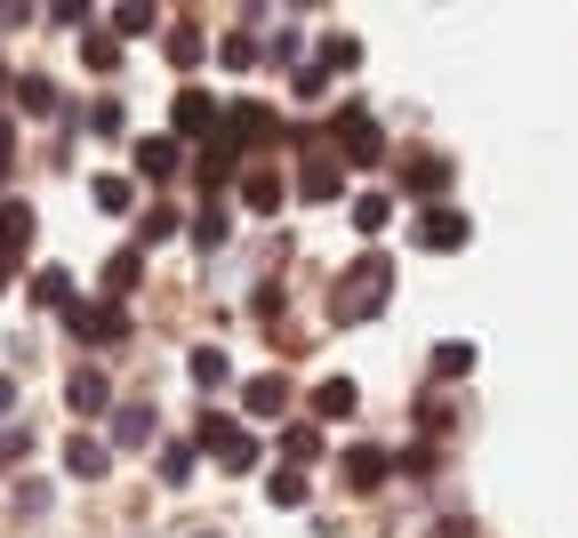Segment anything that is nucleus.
<instances>
[{
	"instance_id": "obj_1",
	"label": "nucleus",
	"mask_w": 578,
	"mask_h": 538,
	"mask_svg": "<svg viewBox=\"0 0 578 538\" xmlns=\"http://www.w3.org/2000/svg\"><path fill=\"white\" fill-rule=\"evenodd\" d=\"M386 297H394V257L362 250V257L346 265V282L329 290V314H337V322H369V314H386Z\"/></svg>"
},
{
	"instance_id": "obj_2",
	"label": "nucleus",
	"mask_w": 578,
	"mask_h": 538,
	"mask_svg": "<svg viewBox=\"0 0 578 538\" xmlns=\"http://www.w3.org/2000/svg\"><path fill=\"white\" fill-rule=\"evenodd\" d=\"M64 329H73L81 346H121L129 338V314L113 306V297H97V306H89V297H73V306H64Z\"/></svg>"
},
{
	"instance_id": "obj_3",
	"label": "nucleus",
	"mask_w": 578,
	"mask_h": 538,
	"mask_svg": "<svg viewBox=\"0 0 578 538\" xmlns=\"http://www.w3.org/2000/svg\"><path fill=\"white\" fill-rule=\"evenodd\" d=\"M329 153H337V161H362V170H369V161H386V138H378V121H369L362 105H346V113L329 121Z\"/></svg>"
},
{
	"instance_id": "obj_4",
	"label": "nucleus",
	"mask_w": 578,
	"mask_h": 538,
	"mask_svg": "<svg viewBox=\"0 0 578 538\" xmlns=\"http://www.w3.org/2000/svg\"><path fill=\"white\" fill-rule=\"evenodd\" d=\"M201 450H210L217 466H225V475H250V466H257V443H250V426H233V418H201Z\"/></svg>"
},
{
	"instance_id": "obj_5",
	"label": "nucleus",
	"mask_w": 578,
	"mask_h": 538,
	"mask_svg": "<svg viewBox=\"0 0 578 538\" xmlns=\"http://www.w3.org/2000/svg\"><path fill=\"white\" fill-rule=\"evenodd\" d=\"M24 250H32V210H24V201H0V282L17 274Z\"/></svg>"
},
{
	"instance_id": "obj_6",
	"label": "nucleus",
	"mask_w": 578,
	"mask_h": 538,
	"mask_svg": "<svg viewBox=\"0 0 578 538\" xmlns=\"http://www.w3.org/2000/svg\"><path fill=\"white\" fill-rule=\"evenodd\" d=\"M466 233H474V225H466V210H450V201H434V210L418 217V242H426V250H458Z\"/></svg>"
},
{
	"instance_id": "obj_7",
	"label": "nucleus",
	"mask_w": 578,
	"mask_h": 538,
	"mask_svg": "<svg viewBox=\"0 0 578 538\" xmlns=\"http://www.w3.org/2000/svg\"><path fill=\"white\" fill-rule=\"evenodd\" d=\"M242 410H250V418H282V410H290V378H282V369L250 378V386H242Z\"/></svg>"
},
{
	"instance_id": "obj_8",
	"label": "nucleus",
	"mask_w": 578,
	"mask_h": 538,
	"mask_svg": "<svg viewBox=\"0 0 578 538\" xmlns=\"http://www.w3.org/2000/svg\"><path fill=\"white\" fill-rule=\"evenodd\" d=\"M105 466H113V450L97 443V434H73V443H64V475H73V483H97Z\"/></svg>"
},
{
	"instance_id": "obj_9",
	"label": "nucleus",
	"mask_w": 578,
	"mask_h": 538,
	"mask_svg": "<svg viewBox=\"0 0 578 538\" xmlns=\"http://www.w3.org/2000/svg\"><path fill=\"white\" fill-rule=\"evenodd\" d=\"M64 402H73L81 418H97V410H113V386H105V369H73V386H64Z\"/></svg>"
},
{
	"instance_id": "obj_10",
	"label": "nucleus",
	"mask_w": 578,
	"mask_h": 538,
	"mask_svg": "<svg viewBox=\"0 0 578 538\" xmlns=\"http://www.w3.org/2000/svg\"><path fill=\"white\" fill-rule=\"evenodd\" d=\"M242 201H250V210H265V217H274V210H282V201H290V185H282V170H265V161H257V170L242 177Z\"/></svg>"
},
{
	"instance_id": "obj_11",
	"label": "nucleus",
	"mask_w": 578,
	"mask_h": 538,
	"mask_svg": "<svg viewBox=\"0 0 578 538\" xmlns=\"http://www.w3.org/2000/svg\"><path fill=\"white\" fill-rule=\"evenodd\" d=\"M113 443H121V450L153 443V402H121V410H113Z\"/></svg>"
},
{
	"instance_id": "obj_12",
	"label": "nucleus",
	"mask_w": 578,
	"mask_h": 538,
	"mask_svg": "<svg viewBox=\"0 0 578 538\" xmlns=\"http://www.w3.org/2000/svg\"><path fill=\"white\" fill-rule=\"evenodd\" d=\"M178 129H185V138L217 129V97H210V89H185V97H178Z\"/></svg>"
},
{
	"instance_id": "obj_13",
	"label": "nucleus",
	"mask_w": 578,
	"mask_h": 538,
	"mask_svg": "<svg viewBox=\"0 0 578 538\" xmlns=\"http://www.w3.org/2000/svg\"><path fill=\"white\" fill-rule=\"evenodd\" d=\"M138 177H178V138H138Z\"/></svg>"
},
{
	"instance_id": "obj_14",
	"label": "nucleus",
	"mask_w": 578,
	"mask_h": 538,
	"mask_svg": "<svg viewBox=\"0 0 578 538\" xmlns=\"http://www.w3.org/2000/svg\"><path fill=\"white\" fill-rule=\"evenodd\" d=\"M354 402H362L354 378H322V386H314V410H322V418H354Z\"/></svg>"
},
{
	"instance_id": "obj_15",
	"label": "nucleus",
	"mask_w": 578,
	"mask_h": 538,
	"mask_svg": "<svg viewBox=\"0 0 578 538\" xmlns=\"http://www.w3.org/2000/svg\"><path fill=\"white\" fill-rule=\"evenodd\" d=\"M346 483H354V490H378V483H386V450L354 443V450H346Z\"/></svg>"
},
{
	"instance_id": "obj_16",
	"label": "nucleus",
	"mask_w": 578,
	"mask_h": 538,
	"mask_svg": "<svg viewBox=\"0 0 578 538\" xmlns=\"http://www.w3.org/2000/svg\"><path fill=\"white\" fill-rule=\"evenodd\" d=\"M193 386H233V362H225V346H193Z\"/></svg>"
},
{
	"instance_id": "obj_17",
	"label": "nucleus",
	"mask_w": 578,
	"mask_h": 538,
	"mask_svg": "<svg viewBox=\"0 0 578 538\" xmlns=\"http://www.w3.org/2000/svg\"><path fill=\"white\" fill-rule=\"evenodd\" d=\"M354 57H362V41H354V32H329V41H322V57H314V64H322V73H346Z\"/></svg>"
},
{
	"instance_id": "obj_18",
	"label": "nucleus",
	"mask_w": 578,
	"mask_h": 538,
	"mask_svg": "<svg viewBox=\"0 0 578 538\" xmlns=\"http://www.w3.org/2000/svg\"><path fill=\"white\" fill-rule=\"evenodd\" d=\"M193 250H201V257H217V250H225V210H217V201L201 210V225H193Z\"/></svg>"
},
{
	"instance_id": "obj_19",
	"label": "nucleus",
	"mask_w": 578,
	"mask_h": 538,
	"mask_svg": "<svg viewBox=\"0 0 578 538\" xmlns=\"http://www.w3.org/2000/svg\"><path fill=\"white\" fill-rule=\"evenodd\" d=\"M17 105H24V113H57V81L24 73V81H17Z\"/></svg>"
},
{
	"instance_id": "obj_20",
	"label": "nucleus",
	"mask_w": 578,
	"mask_h": 538,
	"mask_svg": "<svg viewBox=\"0 0 578 538\" xmlns=\"http://www.w3.org/2000/svg\"><path fill=\"white\" fill-rule=\"evenodd\" d=\"M354 225H362V233H386V225H394V201H386V193H362V201H354Z\"/></svg>"
},
{
	"instance_id": "obj_21",
	"label": "nucleus",
	"mask_w": 578,
	"mask_h": 538,
	"mask_svg": "<svg viewBox=\"0 0 578 538\" xmlns=\"http://www.w3.org/2000/svg\"><path fill=\"white\" fill-rule=\"evenodd\" d=\"M466 369H474V346H466V338L434 346V378H466Z\"/></svg>"
},
{
	"instance_id": "obj_22",
	"label": "nucleus",
	"mask_w": 578,
	"mask_h": 538,
	"mask_svg": "<svg viewBox=\"0 0 578 538\" xmlns=\"http://www.w3.org/2000/svg\"><path fill=\"white\" fill-rule=\"evenodd\" d=\"M32 306H73V274H57V265H49V274L32 282Z\"/></svg>"
},
{
	"instance_id": "obj_23",
	"label": "nucleus",
	"mask_w": 578,
	"mask_h": 538,
	"mask_svg": "<svg viewBox=\"0 0 578 538\" xmlns=\"http://www.w3.org/2000/svg\"><path fill=\"white\" fill-rule=\"evenodd\" d=\"M81 57L97 64V73H113V64H121V41H113V32H81Z\"/></svg>"
},
{
	"instance_id": "obj_24",
	"label": "nucleus",
	"mask_w": 578,
	"mask_h": 538,
	"mask_svg": "<svg viewBox=\"0 0 578 538\" xmlns=\"http://www.w3.org/2000/svg\"><path fill=\"white\" fill-rule=\"evenodd\" d=\"M138 32H153V9H145V0H129V9H113V41H138Z\"/></svg>"
},
{
	"instance_id": "obj_25",
	"label": "nucleus",
	"mask_w": 578,
	"mask_h": 538,
	"mask_svg": "<svg viewBox=\"0 0 578 538\" xmlns=\"http://www.w3.org/2000/svg\"><path fill=\"white\" fill-rule=\"evenodd\" d=\"M105 290H113V306H121L129 290H138V250H121V257L105 265Z\"/></svg>"
},
{
	"instance_id": "obj_26",
	"label": "nucleus",
	"mask_w": 578,
	"mask_h": 538,
	"mask_svg": "<svg viewBox=\"0 0 578 538\" xmlns=\"http://www.w3.org/2000/svg\"><path fill=\"white\" fill-rule=\"evenodd\" d=\"M193 458H201V450H185V443H178V450H161V483H169V490H185V483H193Z\"/></svg>"
},
{
	"instance_id": "obj_27",
	"label": "nucleus",
	"mask_w": 578,
	"mask_h": 538,
	"mask_svg": "<svg viewBox=\"0 0 578 538\" xmlns=\"http://www.w3.org/2000/svg\"><path fill=\"white\" fill-rule=\"evenodd\" d=\"M265 498H274V507H305V475H297V466H282V475L265 483Z\"/></svg>"
},
{
	"instance_id": "obj_28",
	"label": "nucleus",
	"mask_w": 578,
	"mask_h": 538,
	"mask_svg": "<svg viewBox=\"0 0 578 538\" xmlns=\"http://www.w3.org/2000/svg\"><path fill=\"white\" fill-rule=\"evenodd\" d=\"M282 450L297 458V475H305V466H314V458H322V434H314V426H290V443H282Z\"/></svg>"
},
{
	"instance_id": "obj_29",
	"label": "nucleus",
	"mask_w": 578,
	"mask_h": 538,
	"mask_svg": "<svg viewBox=\"0 0 578 538\" xmlns=\"http://www.w3.org/2000/svg\"><path fill=\"white\" fill-rule=\"evenodd\" d=\"M410 185H418V193H442V185H450V161H434V153L410 161Z\"/></svg>"
},
{
	"instance_id": "obj_30",
	"label": "nucleus",
	"mask_w": 578,
	"mask_h": 538,
	"mask_svg": "<svg viewBox=\"0 0 578 538\" xmlns=\"http://www.w3.org/2000/svg\"><path fill=\"white\" fill-rule=\"evenodd\" d=\"M89 193H97V210H113V217L129 210V177H97Z\"/></svg>"
},
{
	"instance_id": "obj_31",
	"label": "nucleus",
	"mask_w": 578,
	"mask_h": 538,
	"mask_svg": "<svg viewBox=\"0 0 578 538\" xmlns=\"http://www.w3.org/2000/svg\"><path fill=\"white\" fill-rule=\"evenodd\" d=\"M169 57H178V64H201V32L178 24V32H169Z\"/></svg>"
},
{
	"instance_id": "obj_32",
	"label": "nucleus",
	"mask_w": 578,
	"mask_h": 538,
	"mask_svg": "<svg viewBox=\"0 0 578 538\" xmlns=\"http://www.w3.org/2000/svg\"><path fill=\"white\" fill-rule=\"evenodd\" d=\"M32 450V426H9V434H0V466H17Z\"/></svg>"
},
{
	"instance_id": "obj_33",
	"label": "nucleus",
	"mask_w": 578,
	"mask_h": 538,
	"mask_svg": "<svg viewBox=\"0 0 578 538\" xmlns=\"http://www.w3.org/2000/svg\"><path fill=\"white\" fill-rule=\"evenodd\" d=\"M9 145H17V129H9V113H0V177H9Z\"/></svg>"
},
{
	"instance_id": "obj_34",
	"label": "nucleus",
	"mask_w": 578,
	"mask_h": 538,
	"mask_svg": "<svg viewBox=\"0 0 578 538\" xmlns=\"http://www.w3.org/2000/svg\"><path fill=\"white\" fill-rule=\"evenodd\" d=\"M9 402H17V386H9V378H0V418H9Z\"/></svg>"
},
{
	"instance_id": "obj_35",
	"label": "nucleus",
	"mask_w": 578,
	"mask_h": 538,
	"mask_svg": "<svg viewBox=\"0 0 578 538\" xmlns=\"http://www.w3.org/2000/svg\"><path fill=\"white\" fill-rule=\"evenodd\" d=\"M201 538H210V530H201Z\"/></svg>"
}]
</instances>
